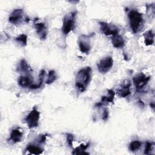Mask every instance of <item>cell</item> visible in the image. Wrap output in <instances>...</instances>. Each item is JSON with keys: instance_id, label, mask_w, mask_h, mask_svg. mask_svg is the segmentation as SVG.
<instances>
[{"instance_id": "cell-1", "label": "cell", "mask_w": 155, "mask_h": 155, "mask_svg": "<svg viewBox=\"0 0 155 155\" xmlns=\"http://www.w3.org/2000/svg\"><path fill=\"white\" fill-rule=\"evenodd\" d=\"M91 71L90 67H85L78 71L76 76L75 86L81 92H84L87 90L91 81Z\"/></svg>"}, {"instance_id": "cell-2", "label": "cell", "mask_w": 155, "mask_h": 155, "mask_svg": "<svg viewBox=\"0 0 155 155\" xmlns=\"http://www.w3.org/2000/svg\"><path fill=\"white\" fill-rule=\"evenodd\" d=\"M130 28L134 34L138 33L142 28L143 18L142 14L137 10L131 9L128 13Z\"/></svg>"}, {"instance_id": "cell-3", "label": "cell", "mask_w": 155, "mask_h": 155, "mask_svg": "<svg viewBox=\"0 0 155 155\" xmlns=\"http://www.w3.org/2000/svg\"><path fill=\"white\" fill-rule=\"evenodd\" d=\"M76 11H73L66 14L62 20V32L65 35H68L74 28Z\"/></svg>"}, {"instance_id": "cell-4", "label": "cell", "mask_w": 155, "mask_h": 155, "mask_svg": "<svg viewBox=\"0 0 155 155\" xmlns=\"http://www.w3.org/2000/svg\"><path fill=\"white\" fill-rule=\"evenodd\" d=\"M94 33L90 35H81L78 39V45L80 51L86 54H88L91 48V38L94 36Z\"/></svg>"}, {"instance_id": "cell-5", "label": "cell", "mask_w": 155, "mask_h": 155, "mask_svg": "<svg viewBox=\"0 0 155 155\" xmlns=\"http://www.w3.org/2000/svg\"><path fill=\"white\" fill-rule=\"evenodd\" d=\"M40 118V112L36 107H33L31 111L25 118V121L29 129L35 128L38 127Z\"/></svg>"}, {"instance_id": "cell-6", "label": "cell", "mask_w": 155, "mask_h": 155, "mask_svg": "<svg viewBox=\"0 0 155 155\" xmlns=\"http://www.w3.org/2000/svg\"><path fill=\"white\" fill-rule=\"evenodd\" d=\"M113 59L111 56H106L97 64V70L101 73H106L108 72L113 66Z\"/></svg>"}, {"instance_id": "cell-7", "label": "cell", "mask_w": 155, "mask_h": 155, "mask_svg": "<svg viewBox=\"0 0 155 155\" xmlns=\"http://www.w3.org/2000/svg\"><path fill=\"white\" fill-rule=\"evenodd\" d=\"M151 78L150 76H147L144 73H140L133 78V82L137 91H140L148 82Z\"/></svg>"}, {"instance_id": "cell-8", "label": "cell", "mask_w": 155, "mask_h": 155, "mask_svg": "<svg viewBox=\"0 0 155 155\" xmlns=\"http://www.w3.org/2000/svg\"><path fill=\"white\" fill-rule=\"evenodd\" d=\"M99 24L101 31L105 36H114L119 33L118 28L112 24H109L104 21H99Z\"/></svg>"}, {"instance_id": "cell-9", "label": "cell", "mask_w": 155, "mask_h": 155, "mask_svg": "<svg viewBox=\"0 0 155 155\" xmlns=\"http://www.w3.org/2000/svg\"><path fill=\"white\" fill-rule=\"evenodd\" d=\"M24 11L22 8H16L10 14L8 17V21L13 24H19L24 19Z\"/></svg>"}, {"instance_id": "cell-10", "label": "cell", "mask_w": 155, "mask_h": 155, "mask_svg": "<svg viewBox=\"0 0 155 155\" xmlns=\"http://www.w3.org/2000/svg\"><path fill=\"white\" fill-rule=\"evenodd\" d=\"M115 94H116L115 92L113 90L111 89L108 90L107 95L102 96L100 102L96 103V104L94 105V107L96 108H99L104 105H106L108 104H113Z\"/></svg>"}, {"instance_id": "cell-11", "label": "cell", "mask_w": 155, "mask_h": 155, "mask_svg": "<svg viewBox=\"0 0 155 155\" xmlns=\"http://www.w3.org/2000/svg\"><path fill=\"white\" fill-rule=\"evenodd\" d=\"M131 83L128 80H125L116 91V94L120 97H126L131 94Z\"/></svg>"}, {"instance_id": "cell-12", "label": "cell", "mask_w": 155, "mask_h": 155, "mask_svg": "<svg viewBox=\"0 0 155 155\" xmlns=\"http://www.w3.org/2000/svg\"><path fill=\"white\" fill-rule=\"evenodd\" d=\"M35 28L39 39L42 41L45 40L48 35V30L44 22L35 23Z\"/></svg>"}, {"instance_id": "cell-13", "label": "cell", "mask_w": 155, "mask_h": 155, "mask_svg": "<svg viewBox=\"0 0 155 155\" xmlns=\"http://www.w3.org/2000/svg\"><path fill=\"white\" fill-rule=\"evenodd\" d=\"M17 71L21 73H24L26 75H29L32 71V70L30 65L28 64L26 60L22 59L18 63L17 66Z\"/></svg>"}, {"instance_id": "cell-14", "label": "cell", "mask_w": 155, "mask_h": 155, "mask_svg": "<svg viewBox=\"0 0 155 155\" xmlns=\"http://www.w3.org/2000/svg\"><path fill=\"white\" fill-rule=\"evenodd\" d=\"M18 84L19 86L22 88H30L33 84V81L30 75H24L19 77L18 79Z\"/></svg>"}, {"instance_id": "cell-15", "label": "cell", "mask_w": 155, "mask_h": 155, "mask_svg": "<svg viewBox=\"0 0 155 155\" xmlns=\"http://www.w3.org/2000/svg\"><path fill=\"white\" fill-rule=\"evenodd\" d=\"M111 44L114 48H121L125 46V41L123 37L119 35H115L111 37Z\"/></svg>"}, {"instance_id": "cell-16", "label": "cell", "mask_w": 155, "mask_h": 155, "mask_svg": "<svg viewBox=\"0 0 155 155\" xmlns=\"http://www.w3.org/2000/svg\"><path fill=\"white\" fill-rule=\"evenodd\" d=\"M22 136L23 133L21 131L18 129H13L10 133L9 140L13 143H16L21 141Z\"/></svg>"}, {"instance_id": "cell-17", "label": "cell", "mask_w": 155, "mask_h": 155, "mask_svg": "<svg viewBox=\"0 0 155 155\" xmlns=\"http://www.w3.org/2000/svg\"><path fill=\"white\" fill-rule=\"evenodd\" d=\"M144 42L146 45H151L154 44V33L152 30H149L143 33Z\"/></svg>"}, {"instance_id": "cell-18", "label": "cell", "mask_w": 155, "mask_h": 155, "mask_svg": "<svg viewBox=\"0 0 155 155\" xmlns=\"http://www.w3.org/2000/svg\"><path fill=\"white\" fill-rule=\"evenodd\" d=\"M25 150L30 154H41L43 153L44 150L40 147L33 144H29L27 146Z\"/></svg>"}, {"instance_id": "cell-19", "label": "cell", "mask_w": 155, "mask_h": 155, "mask_svg": "<svg viewBox=\"0 0 155 155\" xmlns=\"http://www.w3.org/2000/svg\"><path fill=\"white\" fill-rule=\"evenodd\" d=\"M90 142L87 143L85 145L81 143L79 147H76L74 151L72 152L73 154H89L88 153L86 152L85 150L89 147Z\"/></svg>"}, {"instance_id": "cell-20", "label": "cell", "mask_w": 155, "mask_h": 155, "mask_svg": "<svg viewBox=\"0 0 155 155\" xmlns=\"http://www.w3.org/2000/svg\"><path fill=\"white\" fill-rule=\"evenodd\" d=\"M45 74V70L44 69H42L40 71V73H39V82H38V84H33L29 88L33 89V90L39 88L42 86V82H43V81H44V78Z\"/></svg>"}, {"instance_id": "cell-21", "label": "cell", "mask_w": 155, "mask_h": 155, "mask_svg": "<svg viewBox=\"0 0 155 155\" xmlns=\"http://www.w3.org/2000/svg\"><path fill=\"white\" fill-rule=\"evenodd\" d=\"M15 41L21 47H25L27 45V36L25 34H21L15 39Z\"/></svg>"}, {"instance_id": "cell-22", "label": "cell", "mask_w": 155, "mask_h": 155, "mask_svg": "<svg viewBox=\"0 0 155 155\" xmlns=\"http://www.w3.org/2000/svg\"><path fill=\"white\" fill-rule=\"evenodd\" d=\"M57 78H57L56 71L53 70H51L49 71V72H48V77H47L45 83L48 85L51 84L53 82H54L57 79Z\"/></svg>"}, {"instance_id": "cell-23", "label": "cell", "mask_w": 155, "mask_h": 155, "mask_svg": "<svg viewBox=\"0 0 155 155\" xmlns=\"http://www.w3.org/2000/svg\"><path fill=\"white\" fill-rule=\"evenodd\" d=\"M142 145V142L139 140H133L132 141L129 145V149L132 152L137 151L140 149Z\"/></svg>"}, {"instance_id": "cell-24", "label": "cell", "mask_w": 155, "mask_h": 155, "mask_svg": "<svg viewBox=\"0 0 155 155\" xmlns=\"http://www.w3.org/2000/svg\"><path fill=\"white\" fill-rule=\"evenodd\" d=\"M153 143L151 142H147L146 145L145 147V150H144V154H148L150 153V152L153 150Z\"/></svg>"}, {"instance_id": "cell-25", "label": "cell", "mask_w": 155, "mask_h": 155, "mask_svg": "<svg viewBox=\"0 0 155 155\" xmlns=\"http://www.w3.org/2000/svg\"><path fill=\"white\" fill-rule=\"evenodd\" d=\"M66 140L67 143L70 147H73V142L74 140V136L71 133L66 134Z\"/></svg>"}, {"instance_id": "cell-26", "label": "cell", "mask_w": 155, "mask_h": 155, "mask_svg": "<svg viewBox=\"0 0 155 155\" xmlns=\"http://www.w3.org/2000/svg\"><path fill=\"white\" fill-rule=\"evenodd\" d=\"M47 136V134L39 135V136L38 137V142L39 143H45V140H46Z\"/></svg>"}, {"instance_id": "cell-27", "label": "cell", "mask_w": 155, "mask_h": 155, "mask_svg": "<svg viewBox=\"0 0 155 155\" xmlns=\"http://www.w3.org/2000/svg\"><path fill=\"white\" fill-rule=\"evenodd\" d=\"M108 110L107 108H105L104 110V111L102 113V119L104 120H107L108 118Z\"/></svg>"}, {"instance_id": "cell-28", "label": "cell", "mask_w": 155, "mask_h": 155, "mask_svg": "<svg viewBox=\"0 0 155 155\" xmlns=\"http://www.w3.org/2000/svg\"><path fill=\"white\" fill-rule=\"evenodd\" d=\"M150 107L153 108V109H154V104L153 102V103H151L150 104Z\"/></svg>"}]
</instances>
